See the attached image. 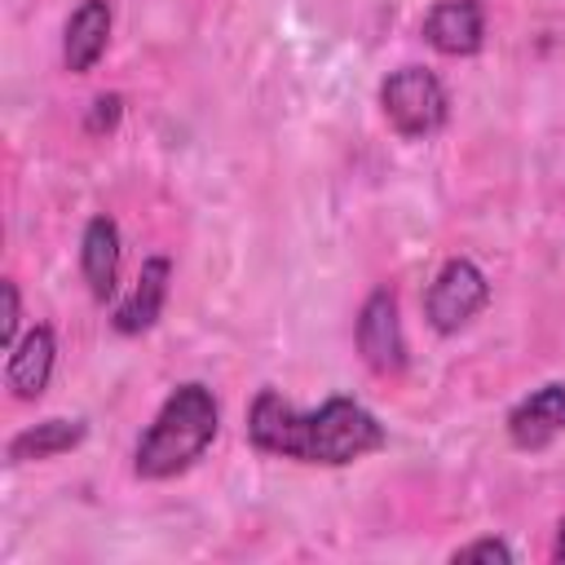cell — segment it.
I'll list each match as a JSON object with an SVG mask.
<instances>
[{
    "label": "cell",
    "mask_w": 565,
    "mask_h": 565,
    "mask_svg": "<svg viewBox=\"0 0 565 565\" xmlns=\"http://www.w3.org/2000/svg\"><path fill=\"white\" fill-rule=\"evenodd\" d=\"M247 437L265 455L344 468L384 446V424L353 397H327L318 411H296L282 393L260 388L247 411Z\"/></svg>",
    "instance_id": "1"
},
{
    "label": "cell",
    "mask_w": 565,
    "mask_h": 565,
    "mask_svg": "<svg viewBox=\"0 0 565 565\" xmlns=\"http://www.w3.org/2000/svg\"><path fill=\"white\" fill-rule=\"evenodd\" d=\"M216 424H221V411H216L212 388L207 384H177L137 441V455H132L137 477L168 481V477L185 472L212 446Z\"/></svg>",
    "instance_id": "2"
},
{
    "label": "cell",
    "mask_w": 565,
    "mask_h": 565,
    "mask_svg": "<svg viewBox=\"0 0 565 565\" xmlns=\"http://www.w3.org/2000/svg\"><path fill=\"white\" fill-rule=\"evenodd\" d=\"M380 106H384V119H388L402 137H411V141L433 137V132L450 119L446 84H441L428 66H397V71L380 84Z\"/></svg>",
    "instance_id": "3"
},
{
    "label": "cell",
    "mask_w": 565,
    "mask_h": 565,
    "mask_svg": "<svg viewBox=\"0 0 565 565\" xmlns=\"http://www.w3.org/2000/svg\"><path fill=\"white\" fill-rule=\"evenodd\" d=\"M490 300V282L486 274L468 260V256H455L437 269V278L428 282V296H424V313L433 322V331L450 335L459 327H468Z\"/></svg>",
    "instance_id": "4"
},
{
    "label": "cell",
    "mask_w": 565,
    "mask_h": 565,
    "mask_svg": "<svg viewBox=\"0 0 565 565\" xmlns=\"http://www.w3.org/2000/svg\"><path fill=\"white\" fill-rule=\"evenodd\" d=\"M358 353L375 375H397L406 366V335H402V313L397 296L388 287H375L366 305L358 309Z\"/></svg>",
    "instance_id": "5"
},
{
    "label": "cell",
    "mask_w": 565,
    "mask_h": 565,
    "mask_svg": "<svg viewBox=\"0 0 565 565\" xmlns=\"http://www.w3.org/2000/svg\"><path fill=\"white\" fill-rule=\"evenodd\" d=\"M565 433V384H543L508 411V437L521 450H543Z\"/></svg>",
    "instance_id": "6"
},
{
    "label": "cell",
    "mask_w": 565,
    "mask_h": 565,
    "mask_svg": "<svg viewBox=\"0 0 565 565\" xmlns=\"http://www.w3.org/2000/svg\"><path fill=\"white\" fill-rule=\"evenodd\" d=\"M424 40L446 57H468L486 40V9L481 0H437L424 18Z\"/></svg>",
    "instance_id": "7"
},
{
    "label": "cell",
    "mask_w": 565,
    "mask_h": 565,
    "mask_svg": "<svg viewBox=\"0 0 565 565\" xmlns=\"http://www.w3.org/2000/svg\"><path fill=\"white\" fill-rule=\"evenodd\" d=\"M53 362H57L53 327L35 322V327L9 349V366H4V384H9V393H13L18 402H35V397L49 388Z\"/></svg>",
    "instance_id": "8"
},
{
    "label": "cell",
    "mask_w": 565,
    "mask_h": 565,
    "mask_svg": "<svg viewBox=\"0 0 565 565\" xmlns=\"http://www.w3.org/2000/svg\"><path fill=\"white\" fill-rule=\"evenodd\" d=\"M168 282H172V260L168 256H150L141 260V274L128 291V300L115 309V331L124 335H141L159 322L163 313V300H168Z\"/></svg>",
    "instance_id": "9"
},
{
    "label": "cell",
    "mask_w": 565,
    "mask_h": 565,
    "mask_svg": "<svg viewBox=\"0 0 565 565\" xmlns=\"http://www.w3.org/2000/svg\"><path fill=\"white\" fill-rule=\"evenodd\" d=\"M106 40H110V4L106 0H79L66 18V31H62L66 71H75V75L93 71L97 57L106 53Z\"/></svg>",
    "instance_id": "10"
},
{
    "label": "cell",
    "mask_w": 565,
    "mask_h": 565,
    "mask_svg": "<svg viewBox=\"0 0 565 565\" xmlns=\"http://www.w3.org/2000/svg\"><path fill=\"white\" fill-rule=\"evenodd\" d=\"M79 269H84V282L97 300H110L115 296V278H119V225L97 212L88 225H84V238H79Z\"/></svg>",
    "instance_id": "11"
},
{
    "label": "cell",
    "mask_w": 565,
    "mask_h": 565,
    "mask_svg": "<svg viewBox=\"0 0 565 565\" xmlns=\"http://www.w3.org/2000/svg\"><path fill=\"white\" fill-rule=\"evenodd\" d=\"M88 433L84 419H40L31 428H22L13 441H9V463H31V459H53L71 446H79Z\"/></svg>",
    "instance_id": "12"
},
{
    "label": "cell",
    "mask_w": 565,
    "mask_h": 565,
    "mask_svg": "<svg viewBox=\"0 0 565 565\" xmlns=\"http://www.w3.org/2000/svg\"><path fill=\"white\" fill-rule=\"evenodd\" d=\"M0 300H4V313H0V344L13 349V344L22 340V335H18V327H22V296H18V282H13V278L0 282Z\"/></svg>",
    "instance_id": "13"
},
{
    "label": "cell",
    "mask_w": 565,
    "mask_h": 565,
    "mask_svg": "<svg viewBox=\"0 0 565 565\" xmlns=\"http://www.w3.org/2000/svg\"><path fill=\"white\" fill-rule=\"evenodd\" d=\"M450 561L459 565V561H499V565H512V547L503 543V539H472V543H463V547H455L450 552Z\"/></svg>",
    "instance_id": "14"
},
{
    "label": "cell",
    "mask_w": 565,
    "mask_h": 565,
    "mask_svg": "<svg viewBox=\"0 0 565 565\" xmlns=\"http://www.w3.org/2000/svg\"><path fill=\"white\" fill-rule=\"evenodd\" d=\"M119 115H124V97H119V93H102V97H93L84 128H88L93 137H97V132H110V128L119 124Z\"/></svg>",
    "instance_id": "15"
},
{
    "label": "cell",
    "mask_w": 565,
    "mask_h": 565,
    "mask_svg": "<svg viewBox=\"0 0 565 565\" xmlns=\"http://www.w3.org/2000/svg\"><path fill=\"white\" fill-rule=\"evenodd\" d=\"M552 561H561V565H565V516H561V525H556V543H552Z\"/></svg>",
    "instance_id": "16"
}]
</instances>
